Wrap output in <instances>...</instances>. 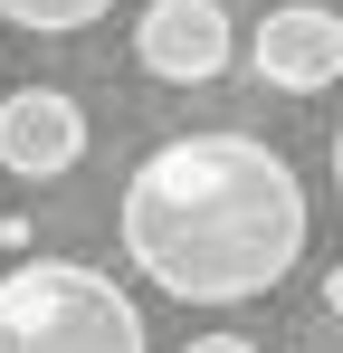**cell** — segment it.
Masks as SVG:
<instances>
[{
	"mask_svg": "<svg viewBox=\"0 0 343 353\" xmlns=\"http://www.w3.org/2000/svg\"><path fill=\"white\" fill-rule=\"evenodd\" d=\"M334 191H343V124H334Z\"/></svg>",
	"mask_w": 343,
	"mask_h": 353,
	"instance_id": "cell-9",
	"label": "cell"
},
{
	"mask_svg": "<svg viewBox=\"0 0 343 353\" xmlns=\"http://www.w3.org/2000/svg\"><path fill=\"white\" fill-rule=\"evenodd\" d=\"M181 353H258V344H248V334H191Z\"/></svg>",
	"mask_w": 343,
	"mask_h": 353,
	"instance_id": "cell-7",
	"label": "cell"
},
{
	"mask_svg": "<svg viewBox=\"0 0 343 353\" xmlns=\"http://www.w3.org/2000/svg\"><path fill=\"white\" fill-rule=\"evenodd\" d=\"M324 315H343V268H324Z\"/></svg>",
	"mask_w": 343,
	"mask_h": 353,
	"instance_id": "cell-8",
	"label": "cell"
},
{
	"mask_svg": "<svg viewBox=\"0 0 343 353\" xmlns=\"http://www.w3.org/2000/svg\"><path fill=\"white\" fill-rule=\"evenodd\" d=\"M248 67H258V86H277V96H324L343 77V10H324V0L267 10L258 39H248Z\"/></svg>",
	"mask_w": 343,
	"mask_h": 353,
	"instance_id": "cell-4",
	"label": "cell"
},
{
	"mask_svg": "<svg viewBox=\"0 0 343 353\" xmlns=\"http://www.w3.org/2000/svg\"><path fill=\"white\" fill-rule=\"evenodd\" d=\"M86 163V105L67 86H10L0 96V172L10 181H57Z\"/></svg>",
	"mask_w": 343,
	"mask_h": 353,
	"instance_id": "cell-5",
	"label": "cell"
},
{
	"mask_svg": "<svg viewBox=\"0 0 343 353\" xmlns=\"http://www.w3.org/2000/svg\"><path fill=\"white\" fill-rule=\"evenodd\" d=\"M114 0H0V19L10 29H29V39H76V29H96Z\"/></svg>",
	"mask_w": 343,
	"mask_h": 353,
	"instance_id": "cell-6",
	"label": "cell"
},
{
	"mask_svg": "<svg viewBox=\"0 0 343 353\" xmlns=\"http://www.w3.org/2000/svg\"><path fill=\"white\" fill-rule=\"evenodd\" d=\"M124 258L181 305H248L277 296L305 258L315 210L277 143L258 134H172L114 191Z\"/></svg>",
	"mask_w": 343,
	"mask_h": 353,
	"instance_id": "cell-1",
	"label": "cell"
},
{
	"mask_svg": "<svg viewBox=\"0 0 343 353\" xmlns=\"http://www.w3.org/2000/svg\"><path fill=\"white\" fill-rule=\"evenodd\" d=\"M143 305L105 268L19 258L0 268V353H143Z\"/></svg>",
	"mask_w": 343,
	"mask_h": 353,
	"instance_id": "cell-2",
	"label": "cell"
},
{
	"mask_svg": "<svg viewBox=\"0 0 343 353\" xmlns=\"http://www.w3.org/2000/svg\"><path fill=\"white\" fill-rule=\"evenodd\" d=\"M238 58V29H229L220 0H143L134 10V67L163 77V86H210Z\"/></svg>",
	"mask_w": 343,
	"mask_h": 353,
	"instance_id": "cell-3",
	"label": "cell"
}]
</instances>
